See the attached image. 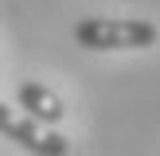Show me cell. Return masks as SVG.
I'll use <instances>...</instances> for the list:
<instances>
[{
  "label": "cell",
  "mask_w": 160,
  "mask_h": 156,
  "mask_svg": "<svg viewBox=\"0 0 160 156\" xmlns=\"http://www.w3.org/2000/svg\"><path fill=\"white\" fill-rule=\"evenodd\" d=\"M74 43L86 51H145L156 43V23L141 16H82Z\"/></svg>",
  "instance_id": "cell-1"
},
{
  "label": "cell",
  "mask_w": 160,
  "mask_h": 156,
  "mask_svg": "<svg viewBox=\"0 0 160 156\" xmlns=\"http://www.w3.org/2000/svg\"><path fill=\"white\" fill-rule=\"evenodd\" d=\"M0 137H8L12 144H20L23 152H31V156H67L70 152V144H67L62 133L35 125L31 117L8 109L4 101H0Z\"/></svg>",
  "instance_id": "cell-2"
},
{
  "label": "cell",
  "mask_w": 160,
  "mask_h": 156,
  "mask_svg": "<svg viewBox=\"0 0 160 156\" xmlns=\"http://www.w3.org/2000/svg\"><path fill=\"white\" fill-rule=\"evenodd\" d=\"M16 98H20L23 117H31V121L43 125V129L59 125V121H62V113H67L62 98L51 90V86H43V82H20V86H16Z\"/></svg>",
  "instance_id": "cell-3"
}]
</instances>
